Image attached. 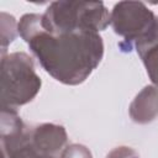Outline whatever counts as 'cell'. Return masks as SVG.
Returning a JSON list of instances; mask_svg holds the SVG:
<instances>
[{
	"mask_svg": "<svg viewBox=\"0 0 158 158\" xmlns=\"http://www.w3.org/2000/svg\"><path fill=\"white\" fill-rule=\"evenodd\" d=\"M32 58L25 52L1 54V109H14L32 101L41 89Z\"/></svg>",
	"mask_w": 158,
	"mask_h": 158,
	"instance_id": "277c9868",
	"label": "cell"
},
{
	"mask_svg": "<svg viewBox=\"0 0 158 158\" xmlns=\"http://www.w3.org/2000/svg\"><path fill=\"white\" fill-rule=\"evenodd\" d=\"M30 127L23 123L19 114L1 116V153L2 158H57L37 149L28 137Z\"/></svg>",
	"mask_w": 158,
	"mask_h": 158,
	"instance_id": "5b68a950",
	"label": "cell"
},
{
	"mask_svg": "<svg viewBox=\"0 0 158 158\" xmlns=\"http://www.w3.org/2000/svg\"><path fill=\"white\" fill-rule=\"evenodd\" d=\"M157 93L158 88L156 85L144 86L132 100L128 112L132 121L136 123H149L157 115Z\"/></svg>",
	"mask_w": 158,
	"mask_h": 158,
	"instance_id": "52a82bcc",
	"label": "cell"
},
{
	"mask_svg": "<svg viewBox=\"0 0 158 158\" xmlns=\"http://www.w3.org/2000/svg\"><path fill=\"white\" fill-rule=\"evenodd\" d=\"M110 23L116 35L123 41L122 49L130 51L133 46L141 51L158 43V19L154 12L141 1H120L110 12Z\"/></svg>",
	"mask_w": 158,
	"mask_h": 158,
	"instance_id": "3957f363",
	"label": "cell"
},
{
	"mask_svg": "<svg viewBox=\"0 0 158 158\" xmlns=\"http://www.w3.org/2000/svg\"><path fill=\"white\" fill-rule=\"evenodd\" d=\"M157 19H158V16H157Z\"/></svg>",
	"mask_w": 158,
	"mask_h": 158,
	"instance_id": "4fadbf2b",
	"label": "cell"
},
{
	"mask_svg": "<svg viewBox=\"0 0 158 158\" xmlns=\"http://www.w3.org/2000/svg\"><path fill=\"white\" fill-rule=\"evenodd\" d=\"M19 33L42 68L65 85L85 81L104 56V42L98 32L51 33L42 27L40 14L23 15L19 22Z\"/></svg>",
	"mask_w": 158,
	"mask_h": 158,
	"instance_id": "6da1fadb",
	"label": "cell"
},
{
	"mask_svg": "<svg viewBox=\"0 0 158 158\" xmlns=\"http://www.w3.org/2000/svg\"><path fill=\"white\" fill-rule=\"evenodd\" d=\"M110 12L101 1H53L42 14V27L51 33L104 31Z\"/></svg>",
	"mask_w": 158,
	"mask_h": 158,
	"instance_id": "7a4b0ae2",
	"label": "cell"
},
{
	"mask_svg": "<svg viewBox=\"0 0 158 158\" xmlns=\"http://www.w3.org/2000/svg\"><path fill=\"white\" fill-rule=\"evenodd\" d=\"M28 137L37 149L53 156L64 149L68 139L65 128L56 123H41L30 127Z\"/></svg>",
	"mask_w": 158,
	"mask_h": 158,
	"instance_id": "8992f818",
	"label": "cell"
},
{
	"mask_svg": "<svg viewBox=\"0 0 158 158\" xmlns=\"http://www.w3.org/2000/svg\"><path fill=\"white\" fill-rule=\"evenodd\" d=\"M106 158H139L135 149L126 146H120L112 149Z\"/></svg>",
	"mask_w": 158,
	"mask_h": 158,
	"instance_id": "8fae6325",
	"label": "cell"
},
{
	"mask_svg": "<svg viewBox=\"0 0 158 158\" xmlns=\"http://www.w3.org/2000/svg\"><path fill=\"white\" fill-rule=\"evenodd\" d=\"M0 28H1V54L6 53L7 46L16 38L19 32V23L12 15L4 11L0 12Z\"/></svg>",
	"mask_w": 158,
	"mask_h": 158,
	"instance_id": "9c48e42d",
	"label": "cell"
},
{
	"mask_svg": "<svg viewBox=\"0 0 158 158\" xmlns=\"http://www.w3.org/2000/svg\"><path fill=\"white\" fill-rule=\"evenodd\" d=\"M146 67L147 74L153 85L158 86V43L151 44L137 52Z\"/></svg>",
	"mask_w": 158,
	"mask_h": 158,
	"instance_id": "ba28073f",
	"label": "cell"
},
{
	"mask_svg": "<svg viewBox=\"0 0 158 158\" xmlns=\"http://www.w3.org/2000/svg\"><path fill=\"white\" fill-rule=\"evenodd\" d=\"M60 158H93L90 149L80 143H72L60 152Z\"/></svg>",
	"mask_w": 158,
	"mask_h": 158,
	"instance_id": "30bf717a",
	"label": "cell"
},
{
	"mask_svg": "<svg viewBox=\"0 0 158 158\" xmlns=\"http://www.w3.org/2000/svg\"><path fill=\"white\" fill-rule=\"evenodd\" d=\"M158 88V86H157ZM157 115H158V93H157Z\"/></svg>",
	"mask_w": 158,
	"mask_h": 158,
	"instance_id": "7c38bea8",
	"label": "cell"
}]
</instances>
